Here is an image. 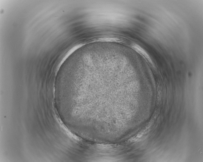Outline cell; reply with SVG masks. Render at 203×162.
Listing matches in <instances>:
<instances>
[{"instance_id":"1","label":"cell","mask_w":203,"mask_h":162,"mask_svg":"<svg viewBox=\"0 0 203 162\" xmlns=\"http://www.w3.org/2000/svg\"><path fill=\"white\" fill-rule=\"evenodd\" d=\"M133 48L137 52L140 53L145 58L149 61L152 64V61L150 57V56L141 47L138 45L134 44L133 46Z\"/></svg>"}]
</instances>
